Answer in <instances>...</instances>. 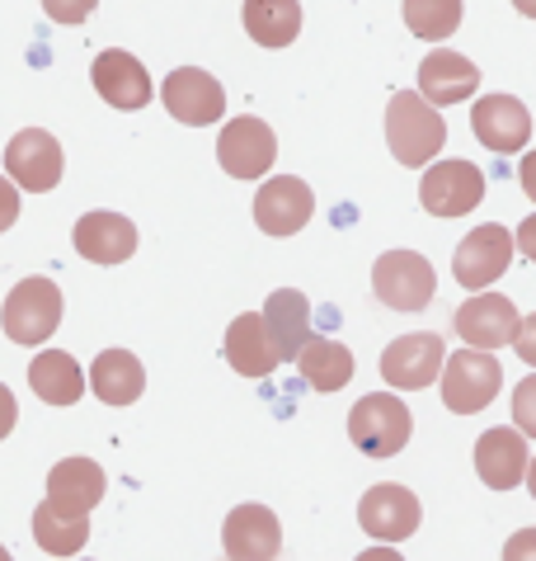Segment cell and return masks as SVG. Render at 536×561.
I'll return each instance as SVG.
<instances>
[{
  "label": "cell",
  "mask_w": 536,
  "mask_h": 561,
  "mask_svg": "<svg viewBox=\"0 0 536 561\" xmlns=\"http://www.w3.org/2000/svg\"><path fill=\"white\" fill-rule=\"evenodd\" d=\"M443 142H447V123L429 100L409 95V90L391 95V104H386V147L400 165H409V170L429 165L433 156L443 151Z\"/></svg>",
  "instance_id": "cell-1"
},
{
  "label": "cell",
  "mask_w": 536,
  "mask_h": 561,
  "mask_svg": "<svg viewBox=\"0 0 536 561\" xmlns=\"http://www.w3.org/2000/svg\"><path fill=\"white\" fill-rule=\"evenodd\" d=\"M61 325V288L53 278H24L10 288L5 307H0V331L5 340L24 350H38L47 335Z\"/></svg>",
  "instance_id": "cell-2"
},
{
  "label": "cell",
  "mask_w": 536,
  "mask_h": 561,
  "mask_svg": "<svg viewBox=\"0 0 536 561\" xmlns=\"http://www.w3.org/2000/svg\"><path fill=\"white\" fill-rule=\"evenodd\" d=\"M415 434V420H409V407L391 392H372L362 397L358 407L349 411V439L358 454L368 458H396L400 448Z\"/></svg>",
  "instance_id": "cell-3"
},
{
  "label": "cell",
  "mask_w": 536,
  "mask_h": 561,
  "mask_svg": "<svg viewBox=\"0 0 536 561\" xmlns=\"http://www.w3.org/2000/svg\"><path fill=\"white\" fill-rule=\"evenodd\" d=\"M503 387V368L490 350H456L443 364V407L452 415H480Z\"/></svg>",
  "instance_id": "cell-4"
},
{
  "label": "cell",
  "mask_w": 536,
  "mask_h": 561,
  "mask_svg": "<svg viewBox=\"0 0 536 561\" xmlns=\"http://www.w3.org/2000/svg\"><path fill=\"white\" fill-rule=\"evenodd\" d=\"M372 293H376V302L391 311H423L438 293V274H433L429 255L386 251L372 264Z\"/></svg>",
  "instance_id": "cell-5"
},
{
  "label": "cell",
  "mask_w": 536,
  "mask_h": 561,
  "mask_svg": "<svg viewBox=\"0 0 536 561\" xmlns=\"http://www.w3.org/2000/svg\"><path fill=\"white\" fill-rule=\"evenodd\" d=\"M443 364H447V345L443 335L433 331H415V335H400L382 350V378L396 387V392H419L443 378Z\"/></svg>",
  "instance_id": "cell-6"
},
{
  "label": "cell",
  "mask_w": 536,
  "mask_h": 561,
  "mask_svg": "<svg viewBox=\"0 0 536 561\" xmlns=\"http://www.w3.org/2000/svg\"><path fill=\"white\" fill-rule=\"evenodd\" d=\"M273 156H278V137L255 114L231 118L226 128L217 133V161H222V170H226V175H235V180L268 175V170H273Z\"/></svg>",
  "instance_id": "cell-7"
},
{
  "label": "cell",
  "mask_w": 536,
  "mask_h": 561,
  "mask_svg": "<svg viewBox=\"0 0 536 561\" xmlns=\"http://www.w3.org/2000/svg\"><path fill=\"white\" fill-rule=\"evenodd\" d=\"M513 251H517V245H513V231L509 227H499V222L476 227L462 245H456V255H452L456 284L470 288V293H485L513 264Z\"/></svg>",
  "instance_id": "cell-8"
},
{
  "label": "cell",
  "mask_w": 536,
  "mask_h": 561,
  "mask_svg": "<svg viewBox=\"0 0 536 561\" xmlns=\"http://www.w3.org/2000/svg\"><path fill=\"white\" fill-rule=\"evenodd\" d=\"M161 104L170 108V118L188 123V128H212L226 114V90L212 71L202 67H179L165 76L161 85Z\"/></svg>",
  "instance_id": "cell-9"
},
{
  "label": "cell",
  "mask_w": 536,
  "mask_h": 561,
  "mask_svg": "<svg viewBox=\"0 0 536 561\" xmlns=\"http://www.w3.org/2000/svg\"><path fill=\"white\" fill-rule=\"evenodd\" d=\"M419 495L409 486H391V481H382V486H372L368 495L358 501V524L362 534L376 538V542H405L419 534Z\"/></svg>",
  "instance_id": "cell-10"
},
{
  "label": "cell",
  "mask_w": 536,
  "mask_h": 561,
  "mask_svg": "<svg viewBox=\"0 0 536 561\" xmlns=\"http://www.w3.org/2000/svg\"><path fill=\"white\" fill-rule=\"evenodd\" d=\"M419 198L433 217H466L470 208H480L485 175H480V165H470V161H438L423 170Z\"/></svg>",
  "instance_id": "cell-11"
},
{
  "label": "cell",
  "mask_w": 536,
  "mask_h": 561,
  "mask_svg": "<svg viewBox=\"0 0 536 561\" xmlns=\"http://www.w3.org/2000/svg\"><path fill=\"white\" fill-rule=\"evenodd\" d=\"M5 170L10 180L28 194H47L61 184V142L43 128H24L10 137L5 147Z\"/></svg>",
  "instance_id": "cell-12"
},
{
  "label": "cell",
  "mask_w": 536,
  "mask_h": 561,
  "mask_svg": "<svg viewBox=\"0 0 536 561\" xmlns=\"http://www.w3.org/2000/svg\"><path fill=\"white\" fill-rule=\"evenodd\" d=\"M311 213H315V194L296 175H273L255 194V222L264 237H296L311 222Z\"/></svg>",
  "instance_id": "cell-13"
},
{
  "label": "cell",
  "mask_w": 536,
  "mask_h": 561,
  "mask_svg": "<svg viewBox=\"0 0 536 561\" xmlns=\"http://www.w3.org/2000/svg\"><path fill=\"white\" fill-rule=\"evenodd\" d=\"M222 552L226 561H273L282 552V528L268 505H235L222 524Z\"/></svg>",
  "instance_id": "cell-14"
},
{
  "label": "cell",
  "mask_w": 536,
  "mask_h": 561,
  "mask_svg": "<svg viewBox=\"0 0 536 561\" xmlns=\"http://www.w3.org/2000/svg\"><path fill=\"white\" fill-rule=\"evenodd\" d=\"M470 128H476L480 147H490L494 156H513L532 142V114L517 95H485L470 108Z\"/></svg>",
  "instance_id": "cell-15"
},
{
  "label": "cell",
  "mask_w": 536,
  "mask_h": 561,
  "mask_svg": "<svg viewBox=\"0 0 536 561\" xmlns=\"http://www.w3.org/2000/svg\"><path fill=\"white\" fill-rule=\"evenodd\" d=\"M517 307L503 298V293H476L470 302L456 307V335L466 340L470 350H499V345H513V335H517Z\"/></svg>",
  "instance_id": "cell-16"
},
{
  "label": "cell",
  "mask_w": 536,
  "mask_h": 561,
  "mask_svg": "<svg viewBox=\"0 0 536 561\" xmlns=\"http://www.w3.org/2000/svg\"><path fill=\"white\" fill-rule=\"evenodd\" d=\"M527 434L523 430H509V425H494L476 439V472L490 491H513L527 481Z\"/></svg>",
  "instance_id": "cell-17"
},
{
  "label": "cell",
  "mask_w": 536,
  "mask_h": 561,
  "mask_svg": "<svg viewBox=\"0 0 536 561\" xmlns=\"http://www.w3.org/2000/svg\"><path fill=\"white\" fill-rule=\"evenodd\" d=\"M104 467L94 458H61L47 472V505L71 514V519H90V510L104 501Z\"/></svg>",
  "instance_id": "cell-18"
},
{
  "label": "cell",
  "mask_w": 536,
  "mask_h": 561,
  "mask_svg": "<svg viewBox=\"0 0 536 561\" xmlns=\"http://www.w3.org/2000/svg\"><path fill=\"white\" fill-rule=\"evenodd\" d=\"M90 81L104 95V104H114V108H147L151 95H155L147 67H141L132 53H123V48H108V53L94 57Z\"/></svg>",
  "instance_id": "cell-19"
},
{
  "label": "cell",
  "mask_w": 536,
  "mask_h": 561,
  "mask_svg": "<svg viewBox=\"0 0 536 561\" xmlns=\"http://www.w3.org/2000/svg\"><path fill=\"white\" fill-rule=\"evenodd\" d=\"M476 90H480V67L470 57L438 48V53H429L419 61V95L429 100L433 108L462 104V100L476 95Z\"/></svg>",
  "instance_id": "cell-20"
},
{
  "label": "cell",
  "mask_w": 536,
  "mask_h": 561,
  "mask_svg": "<svg viewBox=\"0 0 536 561\" xmlns=\"http://www.w3.org/2000/svg\"><path fill=\"white\" fill-rule=\"evenodd\" d=\"M71 241H75V251H81V260H90V264H123L137 251V227L123 213L100 208V213H85L81 222H75Z\"/></svg>",
  "instance_id": "cell-21"
},
{
  "label": "cell",
  "mask_w": 536,
  "mask_h": 561,
  "mask_svg": "<svg viewBox=\"0 0 536 561\" xmlns=\"http://www.w3.org/2000/svg\"><path fill=\"white\" fill-rule=\"evenodd\" d=\"M226 364L241 373V378H268L282 358L273 350V340H268V325L259 311H245V317L231 321L226 331Z\"/></svg>",
  "instance_id": "cell-22"
},
{
  "label": "cell",
  "mask_w": 536,
  "mask_h": 561,
  "mask_svg": "<svg viewBox=\"0 0 536 561\" xmlns=\"http://www.w3.org/2000/svg\"><path fill=\"white\" fill-rule=\"evenodd\" d=\"M264 325H268V340H273V350L278 358H296L306 345V331H311V302H306V293H296V288H278V293H268V302H264Z\"/></svg>",
  "instance_id": "cell-23"
},
{
  "label": "cell",
  "mask_w": 536,
  "mask_h": 561,
  "mask_svg": "<svg viewBox=\"0 0 536 561\" xmlns=\"http://www.w3.org/2000/svg\"><path fill=\"white\" fill-rule=\"evenodd\" d=\"M28 387L47 407H75L85 392V373L67 350H38L28 358Z\"/></svg>",
  "instance_id": "cell-24"
},
{
  "label": "cell",
  "mask_w": 536,
  "mask_h": 561,
  "mask_svg": "<svg viewBox=\"0 0 536 561\" xmlns=\"http://www.w3.org/2000/svg\"><path fill=\"white\" fill-rule=\"evenodd\" d=\"M90 387L104 407H132L147 392V368L137 364V354L128 350H104L90 368Z\"/></svg>",
  "instance_id": "cell-25"
},
{
  "label": "cell",
  "mask_w": 536,
  "mask_h": 561,
  "mask_svg": "<svg viewBox=\"0 0 536 561\" xmlns=\"http://www.w3.org/2000/svg\"><path fill=\"white\" fill-rule=\"evenodd\" d=\"M245 34L259 48H288L302 34V5L296 0H245Z\"/></svg>",
  "instance_id": "cell-26"
},
{
  "label": "cell",
  "mask_w": 536,
  "mask_h": 561,
  "mask_svg": "<svg viewBox=\"0 0 536 561\" xmlns=\"http://www.w3.org/2000/svg\"><path fill=\"white\" fill-rule=\"evenodd\" d=\"M296 368H302V378L315 392H339V387L353 378V354H349V345H339V340L311 335L302 354H296Z\"/></svg>",
  "instance_id": "cell-27"
},
{
  "label": "cell",
  "mask_w": 536,
  "mask_h": 561,
  "mask_svg": "<svg viewBox=\"0 0 536 561\" xmlns=\"http://www.w3.org/2000/svg\"><path fill=\"white\" fill-rule=\"evenodd\" d=\"M34 538H38L43 552L71 557V552H81L85 542H90V519H71V514H61V510H53V505L43 501L34 510Z\"/></svg>",
  "instance_id": "cell-28"
},
{
  "label": "cell",
  "mask_w": 536,
  "mask_h": 561,
  "mask_svg": "<svg viewBox=\"0 0 536 561\" xmlns=\"http://www.w3.org/2000/svg\"><path fill=\"white\" fill-rule=\"evenodd\" d=\"M405 24H409V34L443 43L462 24V0H405Z\"/></svg>",
  "instance_id": "cell-29"
},
{
  "label": "cell",
  "mask_w": 536,
  "mask_h": 561,
  "mask_svg": "<svg viewBox=\"0 0 536 561\" xmlns=\"http://www.w3.org/2000/svg\"><path fill=\"white\" fill-rule=\"evenodd\" d=\"M513 425L536 439V373L527 382H517V392H513Z\"/></svg>",
  "instance_id": "cell-30"
},
{
  "label": "cell",
  "mask_w": 536,
  "mask_h": 561,
  "mask_svg": "<svg viewBox=\"0 0 536 561\" xmlns=\"http://www.w3.org/2000/svg\"><path fill=\"white\" fill-rule=\"evenodd\" d=\"M94 5H100V0H43L47 20H57V24H81L94 14Z\"/></svg>",
  "instance_id": "cell-31"
},
{
  "label": "cell",
  "mask_w": 536,
  "mask_h": 561,
  "mask_svg": "<svg viewBox=\"0 0 536 561\" xmlns=\"http://www.w3.org/2000/svg\"><path fill=\"white\" fill-rule=\"evenodd\" d=\"M513 350H517V358H523L527 368H536V311H532V317H523V321H517Z\"/></svg>",
  "instance_id": "cell-32"
},
{
  "label": "cell",
  "mask_w": 536,
  "mask_h": 561,
  "mask_svg": "<svg viewBox=\"0 0 536 561\" xmlns=\"http://www.w3.org/2000/svg\"><path fill=\"white\" fill-rule=\"evenodd\" d=\"M20 222V184L0 175V231H10Z\"/></svg>",
  "instance_id": "cell-33"
},
{
  "label": "cell",
  "mask_w": 536,
  "mask_h": 561,
  "mask_svg": "<svg viewBox=\"0 0 536 561\" xmlns=\"http://www.w3.org/2000/svg\"><path fill=\"white\" fill-rule=\"evenodd\" d=\"M503 561H536V528H517V534L503 542Z\"/></svg>",
  "instance_id": "cell-34"
},
{
  "label": "cell",
  "mask_w": 536,
  "mask_h": 561,
  "mask_svg": "<svg viewBox=\"0 0 536 561\" xmlns=\"http://www.w3.org/2000/svg\"><path fill=\"white\" fill-rule=\"evenodd\" d=\"M14 420H20V401H14V392L0 382V439L14 430Z\"/></svg>",
  "instance_id": "cell-35"
},
{
  "label": "cell",
  "mask_w": 536,
  "mask_h": 561,
  "mask_svg": "<svg viewBox=\"0 0 536 561\" xmlns=\"http://www.w3.org/2000/svg\"><path fill=\"white\" fill-rule=\"evenodd\" d=\"M513 245H517V251H523L532 264H536V213L527 217V222L523 227H517V237H513Z\"/></svg>",
  "instance_id": "cell-36"
},
{
  "label": "cell",
  "mask_w": 536,
  "mask_h": 561,
  "mask_svg": "<svg viewBox=\"0 0 536 561\" xmlns=\"http://www.w3.org/2000/svg\"><path fill=\"white\" fill-rule=\"evenodd\" d=\"M517 180H523L527 198L536 204V151H527V156H523V165H517Z\"/></svg>",
  "instance_id": "cell-37"
},
{
  "label": "cell",
  "mask_w": 536,
  "mask_h": 561,
  "mask_svg": "<svg viewBox=\"0 0 536 561\" xmlns=\"http://www.w3.org/2000/svg\"><path fill=\"white\" fill-rule=\"evenodd\" d=\"M358 561H405L396 548H368V552H362Z\"/></svg>",
  "instance_id": "cell-38"
},
{
  "label": "cell",
  "mask_w": 536,
  "mask_h": 561,
  "mask_svg": "<svg viewBox=\"0 0 536 561\" xmlns=\"http://www.w3.org/2000/svg\"><path fill=\"white\" fill-rule=\"evenodd\" d=\"M513 10H523L527 20H536V0H513Z\"/></svg>",
  "instance_id": "cell-39"
},
{
  "label": "cell",
  "mask_w": 536,
  "mask_h": 561,
  "mask_svg": "<svg viewBox=\"0 0 536 561\" xmlns=\"http://www.w3.org/2000/svg\"><path fill=\"white\" fill-rule=\"evenodd\" d=\"M527 491H532V501H536V458L527 462Z\"/></svg>",
  "instance_id": "cell-40"
},
{
  "label": "cell",
  "mask_w": 536,
  "mask_h": 561,
  "mask_svg": "<svg viewBox=\"0 0 536 561\" xmlns=\"http://www.w3.org/2000/svg\"><path fill=\"white\" fill-rule=\"evenodd\" d=\"M0 561H14V557H10V552H5V548H0Z\"/></svg>",
  "instance_id": "cell-41"
}]
</instances>
